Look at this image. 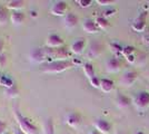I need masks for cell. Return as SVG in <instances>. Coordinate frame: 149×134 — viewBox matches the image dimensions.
<instances>
[{"label":"cell","mask_w":149,"mask_h":134,"mask_svg":"<svg viewBox=\"0 0 149 134\" xmlns=\"http://www.w3.org/2000/svg\"><path fill=\"white\" fill-rule=\"evenodd\" d=\"M13 116L15 120L18 124V128L26 134H36L38 131L37 126L33 124V122L30 119H28L27 116L21 114V112L17 107L13 109Z\"/></svg>","instance_id":"obj_1"},{"label":"cell","mask_w":149,"mask_h":134,"mask_svg":"<svg viewBox=\"0 0 149 134\" xmlns=\"http://www.w3.org/2000/svg\"><path fill=\"white\" fill-rule=\"evenodd\" d=\"M74 62L71 60H55L47 64H44L41 67V72L45 74H59L65 70L74 67Z\"/></svg>","instance_id":"obj_2"},{"label":"cell","mask_w":149,"mask_h":134,"mask_svg":"<svg viewBox=\"0 0 149 134\" xmlns=\"http://www.w3.org/2000/svg\"><path fill=\"white\" fill-rule=\"evenodd\" d=\"M132 104L139 112H143L149 107V92H139L132 100Z\"/></svg>","instance_id":"obj_3"},{"label":"cell","mask_w":149,"mask_h":134,"mask_svg":"<svg viewBox=\"0 0 149 134\" xmlns=\"http://www.w3.org/2000/svg\"><path fill=\"white\" fill-rule=\"evenodd\" d=\"M29 59L36 64H47L49 63V58L47 54V48H35L29 54Z\"/></svg>","instance_id":"obj_4"},{"label":"cell","mask_w":149,"mask_h":134,"mask_svg":"<svg viewBox=\"0 0 149 134\" xmlns=\"http://www.w3.org/2000/svg\"><path fill=\"white\" fill-rule=\"evenodd\" d=\"M68 11V4L66 1H56L54 2L51 7H50V13L54 16H58V17H65Z\"/></svg>","instance_id":"obj_5"},{"label":"cell","mask_w":149,"mask_h":134,"mask_svg":"<svg viewBox=\"0 0 149 134\" xmlns=\"http://www.w3.org/2000/svg\"><path fill=\"white\" fill-rule=\"evenodd\" d=\"M138 79V73L135 70H128L124 73V75L121 76L119 84L123 87H131L134 84L136 83V81Z\"/></svg>","instance_id":"obj_6"},{"label":"cell","mask_w":149,"mask_h":134,"mask_svg":"<svg viewBox=\"0 0 149 134\" xmlns=\"http://www.w3.org/2000/svg\"><path fill=\"white\" fill-rule=\"evenodd\" d=\"M121 66H123V63L117 56H112V57L108 58L105 63L106 70L108 73H111V74L118 73L119 70L121 69Z\"/></svg>","instance_id":"obj_7"},{"label":"cell","mask_w":149,"mask_h":134,"mask_svg":"<svg viewBox=\"0 0 149 134\" xmlns=\"http://www.w3.org/2000/svg\"><path fill=\"white\" fill-rule=\"evenodd\" d=\"M102 51H104L102 44L100 41L95 40V41H93L91 44L89 45V48H88V51H87L88 58L93 59V58L99 57L100 55H101V53H102Z\"/></svg>","instance_id":"obj_8"},{"label":"cell","mask_w":149,"mask_h":134,"mask_svg":"<svg viewBox=\"0 0 149 134\" xmlns=\"http://www.w3.org/2000/svg\"><path fill=\"white\" fill-rule=\"evenodd\" d=\"M93 126H95V130H97L101 134H109L112 128L111 123L105 119H97L93 123Z\"/></svg>","instance_id":"obj_9"},{"label":"cell","mask_w":149,"mask_h":134,"mask_svg":"<svg viewBox=\"0 0 149 134\" xmlns=\"http://www.w3.org/2000/svg\"><path fill=\"white\" fill-rule=\"evenodd\" d=\"M82 117L77 112H70L66 115V124L72 128H77L81 124Z\"/></svg>","instance_id":"obj_10"},{"label":"cell","mask_w":149,"mask_h":134,"mask_svg":"<svg viewBox=\"0 0 149 134\" xmlns=\"http://www.w3.org/2000/svg\"><path fill=\"white\" fill-rule=\"evenodd\" d=\"M63 46V39L58 35H49L46 39V47L48 48H59Z\"/></svg>","instance_id":"obj_11"},{"label":"cell","mask_w":149,"mask_h":134,"mask_svg":"<svg viewBox=\"0 0 149 134\" xmlns=\"http://www.w3.org/2000/svg\"><path fill=\"white\" fill-rule=\"evenodd\" d=\"M146 18H147V13H141L132 22L131 28L138 32H143L146 27Z\"/></svg>","instance_id":"obj_12"},{"label":"cell","mask_w":149,"mask_h":134,"mask_svg":"<svg viewBox=\"0 0 149 134\" xmlns=\"http://www.w3.org/2000/svg\"><path fill=\"white\" fill-rule=\"evenodd\" d=\"M86 47V39L84 38H79L76 39L72 44L70 45V51L74 54V55H80L84 53V49Z\"/></svg>","instance_id":"obj_13"},{"label":"cell","mask_w":149,"mask_h":134,"mask_svg":"<svg viewBox=\"0 0 149 134\" xmlns=\"http://www.w3.org/2000/svg\"><path fill=\"white\" fill-rule=\"evenodd\" d=\"M82 29L87 34H97L99 32V28L96 24V21L90 18H87V19L84 20L82 22Z\"/></svg>","instance_id":"obj_14"},{"label":"cell","mask_w":149,"mask_h":134,"mask_svg":"<svg viewBox=\"0 0 149 134\" xmlns=\"http://www.w3.org/2000/svg\"><path fill=\"white\" fill-rule=\"evenodd\" d=\"M63 26L68 29H72L76 26L78 25V17L72 13H68L65 17H63Z\"/></svg>","instance_id":"obj_15"},{"label":"cell","mask_w":149,"mask_h":134,"mask_svg":"<svg viewBox=\"0 0 149 134\" xmlns=\"http://www.w3.org/2000/svg\"><path fill=\"white\" fill-rule=\"evenodd\" d=\"M116 105L118 106L119 109H127V107H129L131 104V100L128 97V96L124 95V94H121V93H119L117 94L116 96Z\"/></svg>","instance_id":"obj_16"},{"label":"cell","mask_w":149,"mask_h":134,"mask_svg":"<svg viewBox=\"0 0 149 134\" xmlns=\"http://www.w3.org/2000/svg\"><path fill=\"white\" fill-rule=\"evenodd\" d=\"M25 1L22 0H11L7 2V9L11 11H21V9L25 8Z\"/></svg>","instance_id":"obj_17"},{"label":"cell","mask_w":149,"mask_h":134,"mask_svg":"<svg viewBox=\"0 0 149 134\" xmlns=\"http://www.w3.org/2000/svg\"><path fill=\"white\" fill-rule=\"evenodd\" d=\"M10 21L15 26L21 25L25 21V13L22 11H11L10 13Z\"/></svg>","instance_id":"obj_18"},{"label":"cell","mask_w":149,"mask_h":134,"mask_svg":"<svg viewBox=\"0 0 149 134\" xmlns=\"http://www.w3.org/2000/svg\"><path fill=\"white\" fill-rule=\"evenodd\" d=\"M42 134H55V124L51 117L45 120L42 124Z\"/></svg>","instance_id":"obj_19"},{"label":"cell","mask_w":149,"mask_h":134,"mask_svg":"<svg viewBox=\"0 0 149 134\" xmlns=\"http://www.w3.org/2000/svg\"><path fill=\"white\" fill-rule=\"evenodd\" d=\"M115 87V83L112 82L111 79H108V78H102L101 82H100V89L104 92V93H110L112 89Z\"/></svg>","instance_id":"obj_20"},{"label":"cell","mask_w":149,"mask_h":134,"mask_svg":"<svg viewBox=\"0 0 149 134\" xmlns=\"http://www.w3.org/2000/svg\"><path fill=\"white\" fill-rule=\"evenodd\" d=\"M82 69H84V74H85V76L88 78V81H90L91 78L96 76V74H95V68H93V64H90V63H85V64L82 65Z\"/></svg>","instance_id":"obj_21"},{"label":"cell","mask_w":149,"mask_h":134,"mask_svg":"<svg viewBox=\"0 0 149 134\" xmlns=\"http://www.w3.org/2000/svg\"><path fill=\"white\" fill-rule=\"evenodd\" d=\"M19 92H20V91H19V87L16 84H13L11 87L6 88V96L9 97V98H16V97H18Z\"/></svg>","instance_id":"obj_22"},{"label":"cell","mask_w":149,"mask_h":134,"mask_svg":"<svg viewBox=\"0 0 149 134\" xmlns=\"http://www.w3.org/2000/svg\"><path fill=\"white\" fill-rule=\"evenodd\" d=\"M95 21H96V24L98 26L99 30L100 29H101V30H105V29H107V28L109 27V21H108V19H106L105 17H102V16L97 17V18L95 19Z\"/></svg>","instance_id":"obj_23"},{"label":"cell","mask_w":149,"mask_h":134,"mask_svg":"<svg viewBox=\"0 0 149 134\" xmlns=\"http://www.w3.org/2000/svg\"><path fill=\"white\" fill-rule=\"evenodd\" d=\"M9 20V15L6 8L0 6V26H6Z\"/></svg>","instance_id":"obj_24"},{"label":"cell","mask_w":149,"mask_h":134,"mask_svg":"<svg viewBox=\"0 0 149 134\" xmlns=\"http://www.w3.org/2000/svg\"><path fill=\"white\" fill-rule=\"evenodd\" d=\"M147 56H146V54L143 53V51H140V53H138L136 55V60H135V65H139V66H143V65L146 64V62H147Z\"/></svg>","instance_id":"obj_25"},{"label":"cell","mask_w":149,"mask_h":134,"mask_svg":"<svg viewBox=\"0 0 149 134\" xmlns=\"http://www.w3.org/2000/svg\"><path fill=\"white\" fill-rule=\"evenodd\" d=\"M135 51H136L135 47H132V46H126V47L123 48L121 55H123L124 57L127 58V57H129V56H131V55H134V54H135Z\"/></svg>","instance_id":"obj_26"},{"label":"cell","mask_w":149,"mask_h":134,"mask_svg":"<svg viewBox=\"0 0 149 134\" xmlns=\"http://www.w3.org/2000/svg\"><path fill=\"white\" fill-rule=\"evenodd\" d=\"M81 8H88L93 5V0H77L76 1Z\"/></svg>","instance_id":"obj_27"},{"label":"cell","mask_w":149,"mask_h":134,"mask_svg":"<svg viewBox=\"0 0 149 134\" xmlns=\"http://www.w3.org/2000/svg\"><path fill=\"white\" fill-rule=\"evenodd\" d=\"M99 6H102V7H109V6H112L116 1L115 0H97L96 1Z\"/></svg>","instance_id":"obj_28"},{"label":"cell","mask_w":149,"mask_h":134,"mask_svg":"<svg viewBox=\"0 0 149 134\" xmlns=\"http://www.w3.org/2000/svg\"><path fill=\"white\" fill-rule=\"evenodd\" d=\"M100 82H101V79H99L97 76H95L93 78H91L90 81H89V83L90 85L95 87V88H100Z\"/></svg>","instance_id":"obj_29"},{"label":"cell","mask_w":149,"mask_h":134,"mask_svg":"<svg viewBox=\"0 0 149 134\" xmlns=\"http://www.w3.org/2000/svg\"><path fill=\"white\" fill-rule=\"evenodd\" d=\"M116 11H117V10H116L115 8H110V9H108V10H105V11H104L102 17H105L106 19H107V18H109V17H112V16L116 13Z\"/></svg>","instance_id":"obj_30"},{"label":"cell","mask_w":149,"mask_h":134,"mask_svg":"<svg viewBox=\"0 0 149 134\" xmlns=\"http://www.w3.org/2000/svg\"><path fill=\"white\" fill-rule=\"evenodd\" d=\"M110 47H111V51H113L116 55H118V54H120V55H121L123 48H121L118 44H111V45H110Z\"/></svg>","instance_id":"obj_31"},{"label":"cell","mask_w":149,"mask_h":134,"mask_svg":"<svg viewBox=\"0 0 149 134\" xmlns=\"http://www.w3.org/2000/svg\"><path fill=\"white\" fill-rule=\"evenodd\" d=\"M6 128H7L6 123L0 120V134H3L6 132Z\"/></svg>","instance_id":"obj_32"},{"label":"cell","mask_w":149,"mask_h":134,"mask_svg":"<svg viewBox=\"0 0 149 134\" xmlns=\"http://www.w3.org/2000/svg\"><path fill=\"white\" fill-rule=\"evenodd\" d=\"M6 55L5 54H2L1 56H0V68L1 67H3L5 66V64H6Z\"/></svg>","instance_id":"obj_33"},{"label":"cell","mask_w":149,"mask_h":134,"mask_svg":"<svg viewBox=\"0 0 149 134\" xmlns=\"http://www.w3.org/2000/svg\"><path fill=\"white\" fill-rule=\"evenodd\" d=\"M3 46H5L3 40H2V39H0V56L3 54V53H2V51H3Z\"/></svg>","instance_id":"obj_34"},{"label":"cell","mask_w":149,"mask_h":134,"mask_svg":"<svg viewBox=\"0 0 149 134\" xmlns=\"http://www.w3.org/2000/svg\"><path fill=\"white\" fill-rule=\"evenodd\" d=\"M13 134H26V133H24V132H22V131H21V130H20L19 128H13Z\"/></svg>","instance_id":"obj_35"},{"label":"cell","mask_w":149,"mask_h":134,"mask_svg":"<svg viewBox=\"0 0 149 134\" xmlns=\"http://www.w3.org/2000/svg\"><path fill=\"white\" fill-rule=\"evenodd\" d=\"M88 134H101V133L98 132L97 130H91V131H89V132H88Z\"/></svg>","instance_id":"obj_36"},{"label":"cell","mask_w":149,"mask_h":134,"mask_svg":"<svg viewBox=\"0 0 149 134\" xmlns=\"http://www.w3.org/2000/svg\"><path fill=\"white\" fill-rule=\"evenodd\" d=\"M134 134H145V133H143V131H137V132H135Z\"/></svg>","instance_id":"obj_37"},{"label":"cell","mask_w":149,"mask_h":134,"mask_svg":"<svg viewBox=\"0 0 149 134\" xmlns=\"http://www.w3.org/2000/svg\"><path fill=\"white\" fill-rule=\"evenodd\" d=\"M147 78H148V79H149V70H148V72H147Z\"/></svg>","instance_id":"obj_38"},{"label":"cell","mask_w":149,"mask_h":134,"mask_svg":"<svg viewBox=\"0 0 149 134\" xmlns=\"http://www.w3.org/2000/svg\"><path fill=\"white\" fill-rule=\"evenodd\" d=\"M117 134H125V133H117Z\"/></svg>","instance_id":"obj_39"}]
</instances>
